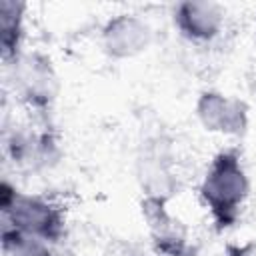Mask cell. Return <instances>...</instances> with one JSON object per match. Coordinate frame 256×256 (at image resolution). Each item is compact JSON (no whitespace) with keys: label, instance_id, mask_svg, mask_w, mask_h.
<instances>
[{"label":"cell","instance_id":"5b68a950","mask_svg":"<svg viewBox=\"0 0 256 256\" xmlns=\"http://www.w3.org/2000/svg\"><path fill=\"white\" fill-rule=\"evenodd\" d=\"M2 142L4 154L16 166L26 170L50 168L60 160V142L48 122H44L40 128L32 124H16L14 128H6Z\"/></svg>","mask_w":256,"mask_h":256},{"label":"cell","instance_id":"3957f363","mask_svg":"<svg viewBox=\"0 0 256 256\" xmlns=\"http://www.w3.org/2000/svg\"><path fill=\"white\" fill-rule=\"evenodd\" d=\"M6 70L22 106L38 120H48L60 96V76L50 56L40 50H24Z\"/></svg>","mask_w":256,"mask_h":256},{"label":"cell","instance_id":"8fae6325","mask_svg":"<svg viewBox=\"0 0 256 256\" xmlns=\"http://www.w3.org/2000/svg\"><path fill=\"white\" fill-rule=\"evenodd\" d=\"M2 256H56L52 244L2 224Z\"/></svg>","mask_w":256,"mask_h":256},{"label":"cell","instance_id":"8992f818","mask_svg":"<svg viewBox=\"0 0 256 256\" xmlns=\"http://www.w3.org/2000/svg\"><path fill=\"white\" fill-rule=\"evenodd\" d=\"M194 114L198 124L218 136L242 138L250 126L248 104L236 96L224 94L220 90H202L194 104Z\"/></svg>","mask_w":256,"mask_h":256},{"label":"cell","instance_id":"277c9868","mask_svg":"<svg viewBox=\"0 0 256 256\" xmlns=\"http://www.w3.org/2000/svg\"><path fill=\"white\" fill-rule=\"evenodd\" d=\"M134 174L142 198L170 202L180 190L172 142L162 134L144 136L136 150Z\"/></svg>","mask_w":256,"mask_h":256},{"label":"cell","instance_id":"ba28073f","mask_svg":"<svg viewBox=\"0 0 256 256\" xmlns=\"http://www.w3.org/2000/svg\"><path fill=\"white\" fill-rule=\"evenodd\" d=\"M154 40L152 26L138 14L120 12L110 16L100 28L102 52L112 60H132L144 54Z\"/></svg>","mask_w":256,"mask_h":256},{"label":"cell","instance_id":"7a4b0ae2","mask_svg":"<svg viewBox=\"0 0 256 256\" xmlns=\"http://www.w3.org/2000/svg\"><path fill=\"white\" fill-rule=\"evenodd\" d=\"M0 212L4 226L40 238L52 246L66 236V212L58 202L22 192L6 178L0 184Z\"/></svg>","mask_w":256,"mask_h":256},{"label":"cell","instance_id":"52a82bcc","mask_svg":"<svg viewBox=\"0 0 256 256\" xmlns=\"http://www.w3.org/2000/svg\"><path fill=\"white\" fill-rule=\"evenodd\" d=\"M170 202L142 198L140 212L148 238L160 256H194V244L188 226L168 208Z\"/></svg>","mask_w":256,"mask_h":256},{"label":"cell","instance_id":"7c38bea8","mask_svg":"<svg viewBox=\"0 0 256 256\" xmlns=\"http://www.w3.org/2000/svg\"><path fill=\"white\" fill-rule=\"evenodd\" d=\"M226 256H256V240L244 242H228Z\"/></svg>","mask_w":256,"mask_h":256},{"label":"cell","instance_id":"30bf717a","mask_svg":"<svg viewBox=\"0 0 256 256\" xmlns=\"http://www.w3.org/2000/svg\"><path fill=\"white\" fill-rule=\"evenodd\" d=\"M26 10L28 6L22 0L0 2V52L4 66L12 64L24 52Z\"/></svg>","mask_w":256,"mask_h":256},{"label":"cell","instance_id":"6da1fadb","mask_svg":"<svg viewBox=\"0 0 256 256\" xmlns=\"http://www.w3.org/2000/svg\"><path fill=\"white\" fill-rule=\"evenodd\" d=\"M250 196V176L236 148L218 150L198 184V198L208 210L216 232L236 226Z\"/></svg>","mask_w":256,"mask_h":256},{"label":"cell","instance_id":"9c48e42d","mask_svg":"<svg viewBox=\"0 0 256 256\" xmlns=\"http://www.w3.org/2000/svg\"><path fill=\"white\" fill-rule=\"evenodd\" d=\"M174 30L192 44H210L222 30L226 12L218 2L210 0H182L170 12Z\"/></svg>","mask_w":256,"mask_h":256}]
</instances>
